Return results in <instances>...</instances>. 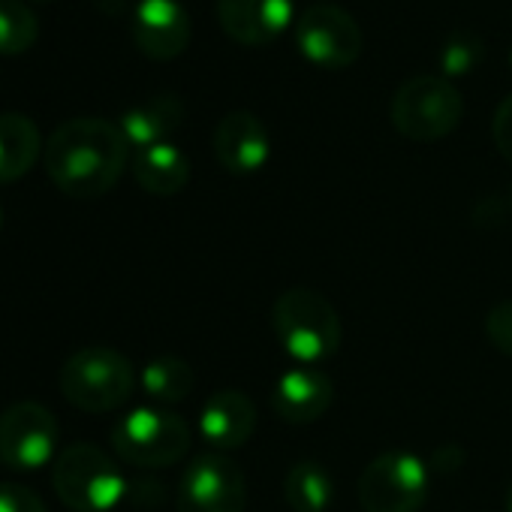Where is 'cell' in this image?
Instances as JSON below:
<instances>
[{
	"instance_id": "cell-1",
	"label": "cell",
	"mask_w": 512,
	"mask_h": 512,
	"mask_svg": "<svg viewBox=\"0 0 512 512\" xmlns=\"http://www.w3.org/2000/svg\"><path fill=\"white\" fill-rule=\"evenodd\" d=\"M130 160V142L121 127L106 118H73L55 127L43 148L52 184L73 199H97L109 193Z\"/></svg>"
},
{
	"instance_id": "cell-2",
	"label": "cell",
	"mask_w": 512,
	"mask_h": 512,
	"mask_svg": "<svg viewBox=\"0 0 512 512\" xmlns=\"http://www.w3.org/2000/svg\"><path fill=\"white\" fill-rule=\"evenodd\" d=\"M272 326L281 350L305 368H317L332 359L344 338L335 305L308 287H293L275 299Z\"/></svg>"
},
{
	"instance_id": "cell-3",
	"label": "cell",
	"mask_w": 512,
	"mask_h": 512,
	"mask_svg": "<svg viewBox=\"0 0 512 512\" xmlns=\"http://www.w3.org/2000/svg\"><path fill=\"white\" fill-rule=\"evenodd\" d=\"M52 485L73 512H112L127 494L118 461L94 443L64 446L52 461Z\"/></svg>"
},
{
	"instance_id": "cell-4",
	"label": "cell",
	"mask_w": 512,
	"mask_h": 512,
	"mask_svg": "<svg viewBox=\"0 0 512 512\" xmlns=\"http://www.w3.org/2000/svg\"><path fill=\"white\" fill-rule=\"evenodd\" d=\"M61 395L82 413H109L127 404L136 389L130 359L112 347H82L58 374Z\"/></svg>"
},
{
	"instance_id": "cell-5",
	"label": "cell",
	"mask_w": 512,
	"mask_h": 512,
	"mask_svg": "<svg viewBox=\"0 0 512 512\" xmlns=\"http://www.w3.org/2000/svg\"><path fill=\"white\" fill-rule=\"evenodd\" d=\"M389 118L404 139L437 142L461 124L464 97L443 76H416L395 91Z\"/></svg>"
},
{
	"instance_id": "cell-6",
	"label": "cell",
	"mask_w": 512,
	"mask_h": 512,
	"mask_svg": "<svg viewBox=\"0 0 512 512\" xmlns=\"http://www.w3.org/2000/svg\"><path fill=\"white\" fill-rule=\"evenodd\" d=\"M112 446L121 461L136 467H169L190 449L187 422L163 407H136L112 428Z\"/></svg>"
},
{
	"instance_id": "cell-7",
	"label": "cell",
	"mask_w": 512,
	"mask_h": 512,
	"mask_svg": "<svg viewBox=\"0 0 512 512\" xmlns=\"http://www.w3.org/2000/svg\"><path fill=\"white\" fill-rule=\"evenodd\" d=\"M428 467L413 452H383L359 476L365 512H419L428 500Z\"/></svg>"
},
{
	"instance_id": "cell-8",
	"label": "cell",
	"mask_w": 512,
	"mask_h": 512,
	"mask_svg": "<svg viewBox=\"0 0 512 512\" xmlns=\"http://www.w3.org/2000/svg\"><path fill=\"white\" fill-rule=\"evenodd\" d=\"M299 52L323 70H347L362 58L365 37L359 22L335 4H317L296 22Z\"/></svg>"
},
{
	"instance_id": "cell-9",
	"label": "cell",
	"mask_w": 512,
	"mask_h": 512,
	"mask_svg": "<svg viewBox=\"0 0 512 512\" xmlns=\"http://www.w3.org/2000/svg\"><path fill=\"white\" fill-rule=\"evenodd\" d=\"M58 458V419L37 401H19L0 413V461L16 470H40Z\"/></svg>"
},
{
	"instance_id": "cell-10",
	"label": "cell",
	"mask_w": 512,
	"mask_h": 512,
	"mask_svg": "<svg viewBox=\"0 0 512 512\" xmlns=\"http://www.w3.org/2000/svg\"><path fill=\"white\" fill-rule=\"evenodd\" d=\"M244 470L223 452L193 458L178 485V512H244Z\"/></svg>"
},
{
	"instance_id": "cell-11",
	"label": "cell",
	"mask_w": 512,
	"mask_h": 512,
	"mask_svg": "<svg viewBox=\"0 0 512 512\" xmlns=\"http://www.w3.org/2000/svg\"><path fill=\"white\" fill-rule=\"evenodd\" d=\"M214 157L229 175H256L272 157V136L253 112H226L214 127Z\"/></svg>"
},
{
	"instance_id": "cell-12",
	"label": "cell",
	"mask_w": 512,
	"mask_h": 512,
	"mask_svg": "<svg viewBox=\"0 0 512 512\" xmlns=\"http://www.w3.org/2000/svg\"><path fill=\"white\" fill-rule=\"evenodd\" d=\"M220 31L238 46H269L293 22V0H217Z\"/></svg>"
},
{
	"instance_id": "cell-13",
	"label": "cell",
	"mask_w": 512,
	"mask_h": 512,
	"mask_svg": "<svg viewBox=\"0 0 512 512\" xmlns=\"http://www.w3.org/2000/svg\"><path fill=\"white\" fill-rule=\"evenodd\" d=\"M133 43L151 61H172L190 43V16L178 0H139Z\"/></svg>"
},
{
	"instance_id": "cell-14",
	"label": "cell",
	"mask_w": 512,
	"mask_h": 512,
	"mask_svg": "<svg viewBox=\"0 0 512 512\" xmlns=\"http://www.w3.org/2000/svg\"><path fill=\"white\" fill-rule=\"evenodd\" d=\"M335 386L320 368H290L278 377L272 389V410L281 422L311 425L332 407Z\"/></svg>"
},
{
	"instance_id": "cell-15",
	"label": "cell",
	"mask_w": 512,
	"mask_h": 512,
	"mask_svg": "<svg viewBox=\"0 0 512 512\" xmlns=\"http://www.w3.org/2000/svg\"><path fill=\"white\" fill-rule=\"evenodd\" d=\"M256 431V404L250 395L238 389H220L214 392L199 413V437L217 449V452H232L244 446Z\"/></svg>"
},
{
	"instance_id": "cell-16",
	"label": "cell",
	"mask_w": 512,
	"mask_h": 512,
	"mask_svg": "<svg viewBox=\"0 0 512 512\" xmlns=\"http://www.w3.org/2000/svg\"><path fill=\"white\" fill-rule=\"evenodd\" d=\"M181 121H184V103L175 94H157L139 106H130L121 115L118 127L130 142V148L145 151L169 142V136L181 127Z\"/></svg>"
},
{
	"instance_id": "cell-17",
	"label": "cell",
	"mask_w": 512,
	"mask_h": 512,
	"mask_svg": "<svg viewBox=\"0 0 512 512\" xmlns=\"http://www.w3.org/2000/svg\"><path fill=\"white\" fill-rule=\"evenodd\" d=\"M133 178L151 196H175L190 181V160L178 145L163 142V145L136 151Z\"/></svg>"
},
{
	"instance_id": "cell-18",
	"label": "cell",
	"mask_w": 512,
	"mask_h": 512,
	"mask_svg": "<svg viewBox=\"0 0 512 512\" xmlns=\"http://www.w3.org/2000/svg\"><path fill=\"white\" fill-rule=\"evenodd\" d=\"M40 130L22 112L0 115V184H13L25 178L40 160Z\"/></svg>"
},
{
	"instance_id": "cell-19",
	"label": "cell",
	"mask_w": 512,
	"mask_h": 512,
	"mask_svg": "<svg viewBox=\"0 0 512 512\" xmlns=\"http://www.w3.org/2000/svg\"><path fill=\"white\" fill-rule=\"evenodd\" d=\"M284 500L293 512H329L335 503V482L320 461H299L284 482Z\"/></svg>"
},
{
	"instance_id": "cell-20",
	"label": "cell",
	"mask_w": 512,
	"mask_h": 512,
	"mask_svg": "<svg viewBox=\"0 0 512 512\" xmlns=\"http://www.w3.org/2000/svg\"><path fill=\"white\" fill-rule=\"evenodd\" d=\"M139 386L154 404H178L193 392L196 374L178 356H157L142 368Z\"/></svg>"
},
{
	"instance_id": "cell-21",
	"label": "cell",
	"mask_w": 512,
	"mask_h": 512,
	"mask_svg": "<svg viewBox=\"0 0 512 512\" xmlns=\"http://www.w3.org/2000/svg\"><path fill=\"white\" fill-rule=\"evenodd\" d=\"M40 40V22L22 0H0V55H25Z\"/></svg>"
},
{
	"instance_id": "cell-22",
	"label": "cell",
	"mask_w": 512,
	"mask_h": 512,
	"mask_svg": "<svg viewBox=\"0 0 512 512\" xmlns=\"http://www.w3.org/2000/svg\"><path fill=\"white\" fill-rule=\"evenodd\" d=\"M482 58V43L473 34H455L452 40H446V46L440 49V70L443 79L446 76H464L470 73Z\"/></svg>"
},
{
	"instance_id": "cell-23",
	"label": "cell",
	"mask_w": 512,
	"mask_h": 512,
	"mask_svg": "<svg viewBox=\"0 0 512 512\" xmlns=\"http://www.w3.org/2000/svg\"><path fill=\"white\" fill-rule=\"evenodd\" d=\"M485 335L488 341L512 359V302H500L485 317Z\"/></svg>"
},
{
	"instance_id": "cell-24",
	"label": "cell",
	"mask_w": 512,
	"mask_h": 512,
	"mask_svg": "<svg viewBox=\"0 0 512 512\" xmlns=\"http://www.w3.org/2000/svg\"><path fill=\"white\" fill-rule=\"evenodd\" d=\"M0 512H49V506L28 485L0 482Z\"/></svg>"
},
{
	"instance_id": "cell-25",
	"label": "cell",
	"mask_w": 512,
	"mask_h": 512,
	"mask_svg": "<svg viewBox=\"0 0 512 512\" xmlns=\"http://www.w3.org/2000/svg\"><path fill=\"white\" fill-rule=\"evenodd\" d=\"M491 136H494L497 151L512 163V94L497 106L494 121H491Z\"/></svg>"
},
{
	"instance_id": "cell-26",
	"label": "cell",
	"mask_w": 512,
	"mask_h": 512,
	"mask_svg": "<svg viewBox=\"0 0 512 512\" xmlns=\"http://www.w3.org/2000/svg\"><path fill=\"white\" fill-rule=\"evenodd\" d=\"M97 7H100L106 16H118V13L127 7V0H97Z\"/></svg>"
},
{
	"instance_id": "cell-27",
	"label": "cell",
	"mask_w": 512,
	"mask_h": 512,
	"mask_svg": "<svg viewBox=\"0 0 512 512\" xmlns=\"http://www.w3.org/2000/svg\"><path fill=\"white\" fill-rule=\"evenodd\" d=\"M506 512H512V482H509V488H506Z\"/></svg>"
},
{
	"instance_id": "cell-28",
	"label": "cell",
	"mask_w": 512,
	"mask_h": 512,
	"mask_svg": "<svg viewBox=\"0 0 512 512\" xmlns=\"http://www.w3.org/2000/svg\"><path fill=\"white\" fill-rule=\"evenodd\" d=\"M0 226H4V208H0Z\"/></svg>"
},
{
	"instance_id": "cell-29",
	"label": "cell",
	"mask_w": 512,
	"mask_h": 512,
	"mask_svg": "<svg viewBox=\"0 0 512 512\" xmlns=\"http://www.w3.org/2000/svg\"><path fill=\"white\" fill-rule=\"evenodd\" d=\"M509 64H512V49H509Z\"/></svg>"
}]
</instances>
